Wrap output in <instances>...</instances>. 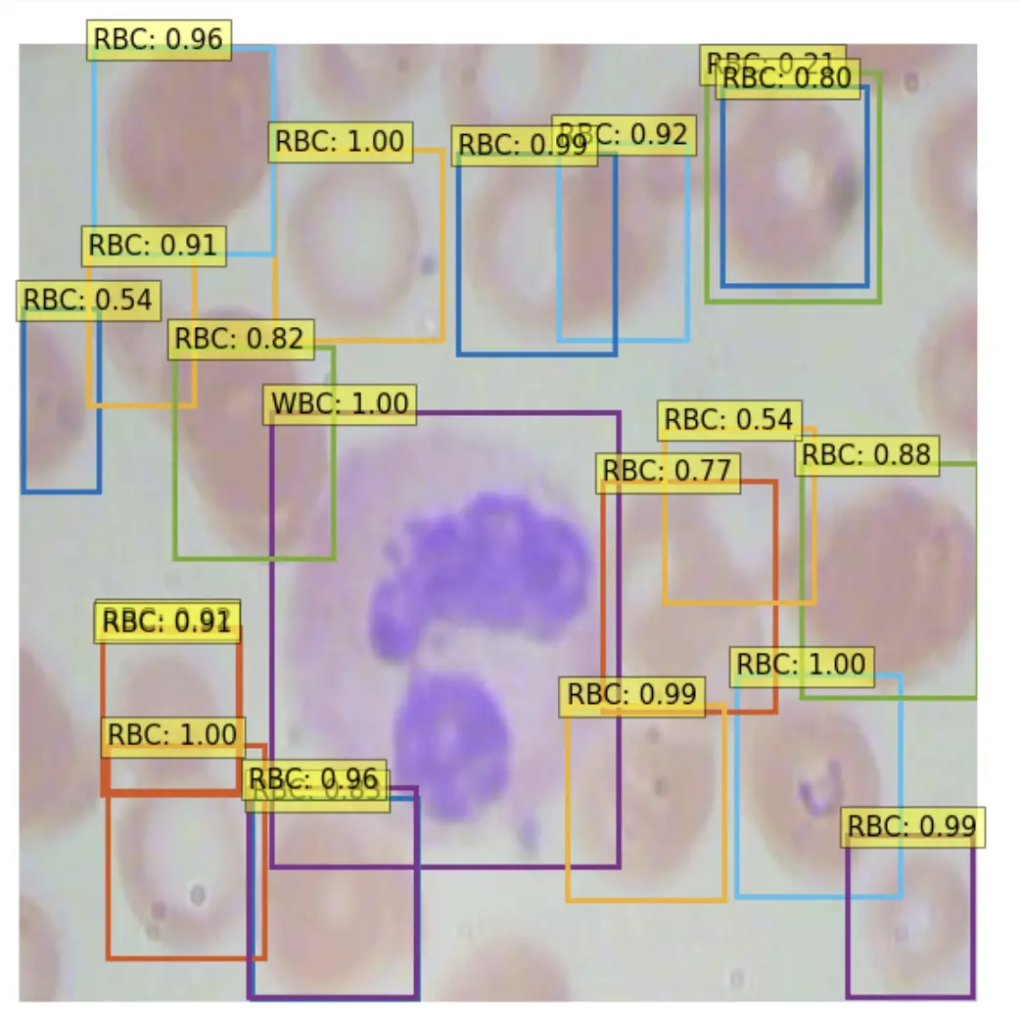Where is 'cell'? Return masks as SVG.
Wrapping results in <instances>:
<instances>
[{
    "instance_id": "8992f818",
    "label": "cell",
    "mask_w": 1020,
    "mask_h": 1024,
    "mask_svg": "<svg viewBox=\"0 0 1020 1024\" xmlns=\"http://www.w3.org/2000/svg\"><path fill=\"white\" fill-rule=\"evenodd\" d=\"M263 404L275 422H382L406 412L411 394L397 385L270 384Z\"/></svg>"
},
{
    "instance_id": "52a82bcc",
    "label": "cell",
    "mask_w": 1020,
    "mask_h": 1024,
    "mask_svg": "<svg viewBox=\"0 0 1020 1024\" xmlns=\"http://www.w3.org/2000/svg\"><path fill=\"white\" fill-rule=\"evenodd\" d=\"M245 787L259 796L370 798L385 793L383 760H246Z\"/></svg>"
},
{
    "instance_id": "5b68a950",
    "label": "cell",
    "mask_w": 1020,
    "mask_h": 1024,
    "mask_svg": "<svg viewBox=\"0 0 1020 1024\" xmlns=\"http://www.w3.org/2000/svg\"><path fill=\"white\" fill-rule=\"evenodd\" d=\"M800 427L796 407L781 402H665L657 415L662 442L788 441Z\"/></svg>"
},
{
    "instance_id": "3957f363",
    "label": "cell",
    "mask_w": 1020,
    "mask_h": 1024,
    "mask_svg": "<svg viewBox=\"0 0 1020 1024\" xmlns=\"http://www.w3.org/2000/svg\"><path fill=\"white\" fill-rule=\"evenodd\" d=\"M601 489L623 494H736L742 488L737 452H637L604 454Z\"/></svg>"
},
{
    "instance_id": "6da1fadb",
    "label": "cell",
    "mask_w": 1020,
    "mask_h": 1024,
    "mask_svg": "<svg viewBox=\"0 0 1020 1024\" xmlns=\"http://www.w3.org/2000/svg\"><path fill=\"white\" fill-rule=\"evenodd\" d=\"M18 322H160L158 280H18Z\"/></svg>"
},
{
    "instance_id": "7a4b0ae2",
    "label": "cell",
    "mask_w": 1020,
    "mask_h": 1024,
    "mask_svg": "<svg viewBox=\"0 0 1020 1024\" xmlns=\"http://www.w3.org/2000/svg\"><path fill=\"white\" fill-rule=\"evenodd\" d=\"M310 319H201L167 321V358L186 360H312Z\"/></svg>"
},
{
    "instance_id": "277c9868",
    "label": "cell",
    "mask_w": 1020,
    "mask_h": 1024,
    "mask_svg": "<svg viewBox=\"0 0 1020 1024\" xmlns=\"http://www.w3.org/2000/svg\"><path fill=\"white\" fill-rule=\"evenodd\" d=\"M80 264L104 267H224L220 228H83Z\"/></svg>"
}]
</instances>
